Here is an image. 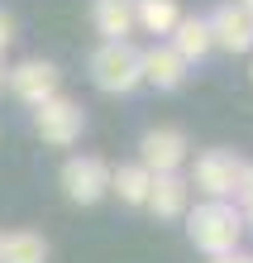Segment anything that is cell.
Listing matches in <instances>:
<instances>
[{"instance_id":"6da1fadb","label":"cell","mask_w":253,"mask_h":263,"mask_svg":"<svg viewBox=\"0 0 253 263\" xmlns=\"http://www.w3.org/2000/svg\"><path fill=\"white\" fill-rule=\"evenodd\" d=\"M186 239L196 244L205 258L234 254L244 239V211L234 201H201L196 211H186Z\"/></svg>"},{"instance_id":"7a4b0ae2","label":"cell","mask_w":253,"mask_h":263,"mask_svg":"<svg viewBox=\"0 0 253 263\" xmlns=\"http://www.w3.org/2000/svg\"><path fill=\"white\" fill-rule=\"evenodd\" d=\"M91 82L105 96H129L134 86H144V67H139V48L129 39L124 43H101L91 53Z\"/></svg>"},{"instance_id":"3957f363","label":"cell","mask_w":253,"mask_h":263,"mask_svg":"<svg viewBox=\"0 0 253 263\" xmlns=\"http://www.w3.org/2000/svg\"><path fill=\"white\" fill-rule=\"evenodd\" d=\"M82 129H86L82 101H72V96H62V91H57L53 101L34 105V134H38L48 148H72L76 139H82Z\"/></svg>"},{"instance_id":"277c9868","label":"cell","mask_w":253,"mask_h":263,"mask_svg":"<svg viewBox=\"0 0 253 263\" xmlns=\"http://www.w3.org/2000/svg\"><path fill=\"white\" fill-rule=\"evenodd\" d=\"M62 192H67L72 206H96L101 196H110V163L96 158V153H72L67 163H62Z\"/></svg>"},{"instance_id":"5b68a950","label":"cell","mask_w":253,"mask_h":263,"mask_svg":"<svg viewBox=\"0 0 253 263\" xmlns=\"http://www.w3.org/2000/svg\"><path fill=\"white\" fill-rule=\"evenodd\" d=\"M239 167H244V158L234 148H205L196 158V167H191V182L186 187H196L205 201H229L234 182H239Z\"/></svg>"},{"instance_id":"8992f818","label":"cell","mask_w":253,"mask_h":263,"mask_svg":"<svg viewBox=\"0 0 253 263\" xmlns=\"http://www.w3.org/2000/svg\"><path fill=\"white\" fill-rule=\"evenodd\" d=\"M5 86H10V96L20 101V105H43V101H53L57 91H62V72L57 63H48V58H24L20 67H10L5 72Z\"/></svg>"},{"instance_id":"52a82bcc","label":"cell","mask_w":253,"mask_h":263,"mask_svg":"<svg viewBox=\"0 0 253 263\" xmlns=\"http://www.w3.org/2000/svg\"><path fill=\"white\" fill-rule=\"evenodd\" d=\"M139 163H144L153 177L177 173V167L186 163V134L177 125H153V129H144V139H139Z\"/></svg>"},{"instance_id":"ba28073f","label":"cell","mask_w":253,"mask_h":263,"mask_svg":"<svg viewBox=\"0 0 253 263\" xmlns=\"http://www.w3.org/2000/svg\"><path fill=\"white\" fill-rule=\"evenodd\" d=\"M205 24H210V43L215 48H225V53H248L253 48V20L234 5H220L215 14H205Z\"/></svg>"},{"instance_id":"9c48e42d","label":"cell","mask_w":253,"mask_h":263,"mask_svg":"<svg viewBox=\"0 0 253 263\" xmlns=\"http://www.w3.org/2000/svg\"><path fill=\"white\" fill-rule=\"evenodd\" d=\"M186 201H191L186 177H182V173H163V177H153L144 211L153 215V220H182V215H186Z\"/></svg>"},{"instance_id":"30bf717a","label":"cell","mask_w":253,"mask_h":263,"mask_svg":"<svg viewBox=\"0 0 253 263\" xmlns=\"http://www.w3.org/2000/svg\"><path fill=\"white\" fill-rule=\"evenodd\" d=\"M139 67H144V82L158 91H177L186 82V63L167 43H153V48H139Z\"/></svg>"},{"instance_id":"8fae6325","label":"cell","mask_w":253,"mask_h":263,"mask_svg":"<svg viewBox=\"0 0 253 263\" xmlns=\"http://www.w3.org/2000/svg\"><path fill=\"white\" fill-rule=\"evenodd\" d=\"M167 48L177 53L186 67H191V63H201V58L215 48V43H210V24H205L201 14H182V20L172 24V34H167Z\"/></svg>"},{"instance_id":"7c38bea8","label":"cell","mask_w":253,"mask_h":263,"mask_svg":"<svg viewBox=\"0 0 253 263\" xmlns=\"http://www.w3.org/2000/svg\"><path fill=\"white\" fill-rule=\"evenodd\" d=\"M91 24L101 43H124L134 34V0H91Z\"/></svg>"},{"instance_id":"4fadbf2b","label":"cell","mask_w":253,"mask_h":263,"mask_svg":"<svg viewBox=\"0 0 253 263\" xmlns=\"http://www.w3.org/2000/svg\"><path fill=\"white\" fill-rule=\"evenodd\" d=\"M0 263H48V239L29 225L5 230L0 235Z\"/></svg>"},{"instance_id":"5bb4252c","label":"cell","mask_w":253,"mask_h":263,"mask_svg":"<svg viewBox=\"0 0 253 263\" xmlns=\"http://www.w3.org/2000/svg\"><path fill=\"white\" fill-rule=\"evenodd\" d=\"M153 187V173L144 163H124V167H110V192H115L124 206H144Z\"/></svg>"},{"instance_id":"9a60e30c","label":"cell","mask_w":253,"mask_h":263,"mask_svg":"<svg viewBox=\"0 0 253 263\" xmlns=\"http://www.w3.org/2000/svg\"><path fill=\"white\" fill-rule=\"evenodd\" d=\"M182 20L177 0H134V29H144V34H172V24Z\"/></svg>"},{"instance_id":"2e32d148","label":"cell","mask_w":253,"mask_h":263,"mask_svg":"<svg viewBox=\"0 0 253 263\" xmlns=\"http://www.w3.org/2000/svg\"><path fill=\"white\" fill-rule=\"evenodd\" d=\"M229 201H234L244 215L253 211V163H244V167H239V182H234V196H229Z\"/></svg>"},{"instance_id":"e0dca14e","label":"cell","mask_w":253,"mask_h":263,"mask_svg":"<svg viewBox=\"0 0 253 263\" xmlns=\"http://www.w3.org/2000/svg\"><path fill=\"white\" fill-rule=\"evenodd\" d=\"M10 43H14V14H10V10H0V53H5Z\"/></svg>"},{"instance_id":"ac0fdd59","label":"cell","mask_w":253,"mask_h":263,"mask_svg":"<svg viewBox=\"0 0 253 263\" xmlns=\"http://www.w3.org/2000/svg\"><path fill=\"white\" fill-rule=\"evenodd\" d=\"M210 263H253L248 254H239V249H234V254H220V258H210Z\"/></svg>"},{"instance_id":"d6986e66","label":"cell","mask_w":253,"mask_h":263,"mask_svg":"<svg viewBox=\"0 0 253 263\" xmlns=\"http://www.w3.org/2000/svg\"><path fill=\"white\" fill-rule=\"evenodd\" d=\"M234 5H239V10L248 14V20H253V0H234Z\"/></svg>"},{"instance_id":"ffe728a7","label":"cell","mask_w":253,"mask_h":263,"mask_svg":"<svg viewBox=\"0 0 253 263\" xmlns=\"http://www.w3.org/2000/svg\"><path fill=\"white\" fill-rule=\"evenodd\" d=\"M244 230H253V211H248V215H244Z\"/></svg>"},{"instance_id":"44dd1931","label":"cell","mask_w":253,"mask_h":263,"mask_svg":"<svg viewBox=\"0 0 253 263\" xmlns=\"http://www.w3.org/2000/svg\"><path fill=\"white\" fill-rule=\"evenodd\" d=\"M0 91H5V63H0Z\"/></svg>"}]
</instances>
